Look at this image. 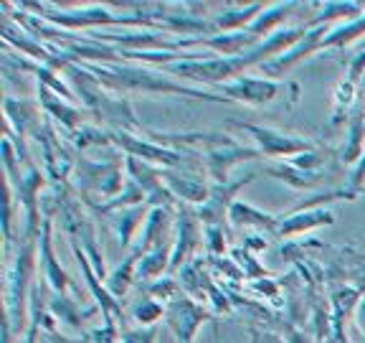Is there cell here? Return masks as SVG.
Segmentation results:
<instances>
[{
	"mask_svg": "<svg viewBox=\"0 0 365 343\" xmlns=\"http://www.w3.org/2000/svg\"><path fill=\"white\" fill-rule=\"evenodd\" d=\"M91 74L97 76L99 84L107 86L120 94H180V97L190 99H203V102H231V99L221 97L216 91L198 89V86H188L182 81H175L168 76L165 71L150 66H132V64H84Z\"/></svg>",
	"mask_w": 365,
	"mask_h": 343,
	"instance_id": "6da1fadb",
	"label": "cell"
},
{
	"mask_svg": "<svg viewBox=\"0 0 365 343\" xmlns=\"http://www.w3.org/2000/svg\"><path fill=\"white\" fill-rule=\"evenodd\" d=\"M36 264H38V239H23L18 247V257L8 269L6 280V323L18 338L31 328V292L36 285Z\"/></svg>",
	"mask_w": 365,
	"mask_h": 343,
	"instance_id": "7a4b0ae2",
	"label": "cell"
},
{
	"mask_svg": "<svg viewBox=\"0 0 365 343\" xmlns=\"http://www.w3.org/2000/svg\"><path fill=\"white\" fill-rule=\"evenodd\" d=\"M23 11H36L51 26L56 29H66V31H89V29H99V26H140V29H158V23H153L145 16H117L112 13L107 6H81L76 11H66V8L51 6V3H23Z\"/></svg>",
	"mask_w": 365,
	"mask_h": 343,
	"instance_id": "3957f363",
	"label": "cell"
},
{
	"mask_svg": "<svg viewBox=\"0 0 365 343\" xmlns=\"http://www.w3.org/2000/svg\"><path fill=\"white\" fill-rule=\"evenodd\" d=\"M109 140H112V145H117L125 155L140 158L155 168H165V171L185 168V158H188V155L182 153V150L163 148V145H158L155 140H150V137H137L125 130H112L109 132Z\"/></svg>",
	"mask_w": 365,
	"mask_h": 343,
	"instance_id": "277c9868",
	"label": "cell"
},
{
	"mask_svg": "<svg viewBox=\"0 0 365 343\" xmlns=\"http://www.w3.org/2000/svg\"><path fill=\"white\" fill-rule=\"evenodd\" d=\"M234 127L244 130L246 135L257 143V150L264 158H297L302 153H312L314 145L302 140L297 135H287L282 130H274V127H264V125H254V122H231Z\"/></svg>",
	"mask_w": 365,
	"mask_h": 343,
	"instance_id": "5b68a950",
	"label": "cell"
},
{
	"mask_svg": "<svg viewBox=\"0 0 365 343\" xmlns=\"http://www.w3.org/2000/svg\"><path fill=\"white\" fill-rule=\"evenodd\" d=\"M203 247V222L198 217V209L178 206L175 214V237H173V259L170 272H180L188 262H193V254Z\"/></svg>",
	"mask_w": 365,
	"mask_h": 343,
	"instance_id": "8992f818",
	"label": "cell"
},
{
	"mask_svg": "<svg viewBox=\"0 0 365 343\" xmlns=\"http://www.w3.org/2000/svg\"><path fill=\"white\" fill-rule=\"evenodd\" d=\"M208 320H213V313H208L203 303H195L193 297L185 295V292L165 305V323L180 343H193L200 326Z\"/></svg>",
	"mask_w": 365,
	"mask_h": 343,
	"instance_id": "52a82bcc",
	"label": "cell"
},
{
	"mask_svg": "<svg viewBox=\"0 0 365 343\" xmlns=\"http://www.w3.org/2000/svg\"><path fill=\"white\" fill-rule=\"evenodd\" d=\"M257 181V173H249L244 178H236V181L228 183H211V196L203 206H198V217L203 222V227H221L228 232V212L231 206L236 204V194H239L244 186Z\"/></svg>",
	"mask_w": 365,
	"mask_h": 343,
	"instance_id": "ba28073f",
	"label": "cell"
},
{
	"mask_svg": "<svg viewBox=\"0 0 365 343\" xmlns=\"http://www.w3.org/2000/svg\"><path fill=\"white\" fill-rule=\"evenodd\" d=\"M289 84H282V81L274 79H259V76H239L236 81H228V84L218 86L221 94L231 102L251 104V107H262L279 97L282 91Z\"/></svg>",
	"mask_w": 365,
	"mask_h": 343,
	"instance_id": "9c48e42d",
	"label": "cell"
},
{
	"mask_svg": "<svg viewBox=\"0 0 365 343\" xmlns=\"http://www.w3.org/2000/svg\"><path fill=\"white\" fill-rule=\"evenodd\" d=\"M51 229H53L51 217H46L43 227H41V237H38V252H41V254H38V267H41V274H43V280L48 282V285H51L58 295H63V292H68V290H76V285H74V280L63 272V267L58 264L56 254H53Z\"/></svg>",
	"mask_w": 365,
	"mask_h": 343,
	"instance_id": "30bf717a",
	"label": "cell"
},
{
	"mask_svg": "<svg viewBox=\"0 0 365 343\" xmlns=\"http://www.w3.org/2000/svg\"><path fill=\"white\" fill-rule=\"evenodd\" d=\"M264 158L257 148H244V145H226V148H216L211 153H205V173L213 183H228V171L236 166V163H244V160Z\"/></svg>",
	"mask_w": 365,
	"mask_h": 343,
	"instance_id": "8fae6325",
	"label": "cell"
},
{
	"mask_svg": "<svg viewBox=\"0 0 365 343\" xmlns=\"http://www.w3.org/2000/svg\"><path fill=\"white\" fill-rule=\"evenodd\" d=\"M170 237H175V214H173V209H165V206H155V209H150L148 222L143 227V239L137 247L148 254V252L158 249V247L173 244Z\"/></svg>",
	"mask_w": 365,
	"mask_h": 343,
	"instance_id": "7c38bea8",
	"label": "cell"
},
{
	"mask_svg": "<svg viewBox=\"0 0 365 343\" xmlns=\"http://www.w3.org/2000/svg\"><path fill=\"white\" fill-rule=\"evenodd\" d=\"M335 224V214L330 209H307V212H292L287 217H279V227H277V237L279 239H289V237H299L304 232H312L317 227H332Z\"/></svg>",
	"mask_w": 365,
	"mask_h": 343,
	"instance_id": "4fadbf2b",
	"label": "cell"
},
{
	"mask_svg": "<svg viewBox=\"0 0 365 343\" xmlns=\"http://www.w3.org/2000/svg\"><path fill=\"white\" fill-rule=\"evenodd\" d=\"M165 186L178 201H182L185 206H203L211 196V186L205 181H200L198 176L190 173H175V171H163Z\"/></svg>",
	"mask_w": 365,
	"mask_h": 343,
	"instance_id": "5bb4252c",
	"label": "cell"
},
{
	"mask_svg": "<svg viewBox=\"0 0 365 343\" xmlns=\"http://www.w3.org/2000/svg\"><path fill=\"white\" fill-rule=\"evenodd\" d=\"M228 224L236 229H257L269 237H277V227H279V217H274L269 212H262L257 206L246 204V201H236L228 212Z\"/></svg>",
	"mask_w": 365,
	"mask_h": 343,
	"instance_id": "9a60e30c",
	"label": "cell"
},
{
	"mask_svg": "<svg viewBox=\"0 0 365 343\" xmlns=\"http://www.w3.org/2000/svg\"><path fill=\"white\" fill-rule=\"evenodd\" d=\"M267 11L264 3H251V6L236 8L231 3L223 6V11L218 16H213V26H216V34H239V31H246L251 23L257 21L262 13Z\"/></svg>",
	"mask_w": 365,
	"mask_h": 343,
	"instance_id": "2e32d148",
	"label": "cell"
},
{
	"mask_svg": "<svg viewBox=\"0 0 365 343\" xmlns=\"http://www.w3.org/2000/svg\"><path fill=\"white\" fill-rule=\"evenodd\" d=\"M348 140L340 150V160L345 166H355L365 153V104L355 102L353 112L348 117Z\"/></svg>",
	"mask_w": 365,
	"mask_h": 343,
	"instance_id": "e0dca14e",
	"label": "cell"
},
{
	"mask_svg": "<svg viewBox=\"0 0 365 343\" xmlns=\"http://www.w3.org/2000/svg\"><path fill=\"white\" fill-rule=\"evenodd\" d=\"M38 104L46 109V114H48V117L58 120L63 127H68L71 132L79 130V125H81V109L74 107L71 102H66L63 97H58L56 91L46 89V86L38 84ZM81 127H84V125H81Z\"/></svg>",
	"mask_w": 365,
	"mask_h": 343,
	"instance_id": "ac0fdd59",
	"label": "cell"
},
{
	"mask_svg": "<svg viewBox=\"0 0 365 343\" xmlns=\"http://www.w3.org/2000/svg\"><path fill=\"white\" fill-rule=\"evenodd\" d=\"M3 107H6V125L16 127L21 137L29 135V132H38V117H41L38 102L6 97Z\"/></svg>",
	"mask_w": 365,
	"mask_h": 343,
	"instance_id": "d6986e66",
	"label": "cell"
},
{
	"mask_svg": "<svg viewBox=\"0 0 365 343\" xmlns=\"http://www.w3.org/2000/svg\"><path fill=\"white\" fill-rule=\"evenodd\" d=\"M297 8H302V6H299V3H274V6H267V11L251 23L246 31H249L251 36H257L259 41L269 39L272 34L282 31L279 26L297 11Z\"/></svg>",
	"mask_w": 365,
	"mask_h": 343,
	"instance_id": "ffe728a7",
	"label": "cell"
},
{
	"mask_svg": "<svg viewBox=\"0 0 365 343\" xmlns=\"http://www.w3.org/2000/svg\"><path fill=\"white\" fill-rule=\"evenodd\" d=\"M46 303H48V310H51L53 320H58V323H63V326H68V328H74V331H81L84 318L97 313V308L81 310V305L76 303V300H71V297H66V295H58V292L51 300H46Z\"/></svg>",
	"mask_w": 365,
	"mask_h": 343,
	"instance_id": "44dd1931",
	"label": "cell"
},
{
	"mask_svg": "<svg viewBox=\"0 0 365 343\" xmlns=\"http://www.w3.org/2000/svg\"><path fill=\"white\" fill-rule=\"evenodd\" d=\"M143 254H145V252L140 249V247H135V252H132L130 257L122 259L120 267L114 269L107 280H104V287H107V290L112 292L114 297H125L127 290L135 285V280H137V264H140Z\"/></svg>",
	"mask_w": 365,
	"mask_h": 343,
	"instance_id": "7402d4cb",
	"label": "cell"
},
{
	"mask_svg": "<svg viewBox=\"0 0 365 343\" xmlns=\"http://www.w3.org/2000/svg\"><path fill=\"white\" fill-rule=\"evenodd\" d=\"M170 259H173V244L158 247V249L143 254L140 264H137V280L155 282L165 272H170Z\"/></svg>",
	"mask_w": 365,
	"mask_h": 343,
	"instance_id": "603a6c76",
	"label": "cell"
},
{
	"mask_svg": "<svg viewBox=\"0 0 365 343\" xmlns=\"http://www.w3.org/2000/svg\"><path fill=\"white\" fill-rule=\"evenodd\" d=\"M267 173L277 178V181L292 186L294 191H309L322 183V173L302 171V168L292 166V163H284V166H267Z\"/></svg>",
	"mask_w": 365,
	"mask_h": 343,
	"instance_id": "cb8c5ba5",
	"label": "cell"
},
{
	"mask_svg": "<svg viewBox=\"0 0 365 343\" xmlns=\"http://www.w3.org/2000/svg\"><path fill=\"white\" fill-rule=\"evenodd\" d=\"M148 204L143 206H132V209H122L117 212V219H114V229H117V237H120V244L122 249L130 247V242L135 239L137 229L145 227L148 222Z\"/></svg>",
	"mask_w": 365,
	"mask_h": 343,
	"instance_id": "d4e9b609",
	"label": "cell"
},
{
	"mask_svg": "<svg viewBox=\"0 0 365 343\" xmlns=\"http://www.w3.org/2000/svg\"><path fill=\"white\" fill-rule=\"evenodd\" d=\"M365 16V6L363 3H325V6H319V13L307 21L309 26H330L332 21H355V18Z\"/></svg>",
	"mask_w": 365,
	"mask_h": 343,
	"instance_id": "484cf974",
	"label": "cell"
},
{
	"mask_svg": "<svg viewBox=\"0 0 365 343\" xmlns=\"http://www.w3.org/2000/svg\"><path fill=\"white\" fill-rule=\"evenodd\" d=\"M363 36H365V16H360L355 21L332 26L330 34L322 41V49H342V46H350L355 41H360Z\"/></svg>",
	"mask_w": 365,
	"mask_h": 343,
	"instance_id": "4316f807",
	"label": "cell"
},
{
	"mask_svg": "<svg viewBox=\"0 0 365 343\" xmlns=\"http://www.w3.org/2000/svg\"><path fill=\"white\" fill-rule=\"evenodd\" d=\"M355 97H358V84H353V81H340L335 89V97H332V117L330 122L332 125H342V120H345V114L353 112L355 107Z\"/></svg>",
	"mask_w": 365,
	"mask_h": 343,
	"instance_id": "83f0119b",
	"label": "cell"
},
{
	"mask_svg": "<svg viewBox=\"0 0 365 343\" xmlns=\"http://www.w3.org/2000/svg\"><path fill=\"white\" fill-rule=\"evenodd\" d=\"M130 315H132V320H137L143 328H155V323H158L160 318H165V305L158 303L155 297L145 295L130 305Z\"/></svg>",
	"mask_w": 365,
	"mask_h": 343,
	"instance_id": "f1b7e54d",
	"label": "cell"
},
{
	"mask_svg": "<svg viewBox=\"0 0 365 343\" xmlns=\"http://www.w3.org/2000/svg\"><path fill=\"white\" fill-rule=\"evenodd\" d=\"M231 257H234V262L241 267V272H244L246 280L257 282V280H264V277H269V272L257 262V257H254L249 249H231Z\"/></svg>",
	"mask_w": 365,
	"mask_h": 343,
	"instance_id": "f546056e",
	"label": "cell"
},
{
	"mask_svg": "<svg viewBox=\"0 0 365 343\" xmlns=\"http://www.w3.org/2000/svg\"><path fill=\"white\" fill-rule=\"evenodd\" d=\"M148 295L150 297H155V300H163V303H173L175 297H180L182 295V285H180V280L178 277H165V280H155V282H150L148 285Z\"/></svg>",
	"mask_w": 365,
	"mask_h": 343,
	"instance_id": "4dcf8cb0",
	"label": "cell"
},
{
	"mask_svg": "<svg viewBox=\"0 0 365 343\" xmlns=\"http://www.w3.org/2000/svg\"><path fill=\"white\" fill-rule=\"evenodd\" d=\"M228 237H231V232H226L221 227H203V247L208 252V257H223L226 254Z\"/></svg>",
	"mask_w": 365,
	"mask_h": 343,
	"instance_id": "1f68e13d",
	"label": "cell"
},
{
	"mask_svg": "<svg viewBox=\"0 0 365 343\" xmlns=\"http://www.w3.org/2000/svg\"><path fill=\"white\" fill-rule=\"evenodd\" d=\"M74 143L79 148H102V145H112V140H109V132H102L99 127L84 125L74 132Z\"/></svg>",
	"mask_w": 365,
	"mask_h": 343,
	"instance_id": "d6a6232c",
	"label": "cell"
},
{
	"mask_svg": "<svg viewBox=\"0 0 365 343\" xmlns=\"http://www.w3.org/2000/svg\"><path fill=\"white\" fill-rule=\"evenodd\" d=\"M120 328H117V323L114 320H104V326L97 328V331H91L89 338L91 343H120Z\"/></svg>",
	"mask_w": 365,
	"mask_h": 343,
	"instance_id": "836d02e7",
	"label": "cell"
},
{
	"mask_svg": "<svg viewBox=\"0 0 365 343\" xmlns=\"http://www.w3.org/2000/svg\"><path fill=\"white\" fill-rule=\"evenodd\" d=\"M158 328H137V331H122L120 343H155Z\"/></svg>",
	"mask_w": 365,
	"mask_h": 343,
	"instance_id": "e575fe53",
	"label": "cell"
},
{
	"mask_svg": "<svg viewBox=\"0 0 365 343\" xmlns=\"http://www.w3.org/2000/svg\"><path fill=\"white\" fill-rule=\"evenodd\" d=\"M363 189H365V153H363V158L355 163L353 173H350V178H348V191H353V194L358 196Z\"/></svg>",
	"mask_w": 365,
	"mask_h": 343,
	"instance_id": "d590c367",
	"label": "cell"
},
{
	"mask_svg": "<svg viewBox=\"0 0 365 343\" xmlns=\"http://www.w3.org/2000/svg\"><path fill=\"white\" fill-rule=\"evenodd\" d=\"M365 76V46L360 49L358 54L353 56V61H350V69H348V81H353V84H360Z\"/></svg>",
	"mask_w": 365,
	"mask_h": 343,
	"instance_id": "8d00e7d4",
	"label": "cell"
},
{
	"mask_svg": "<svg viewBox=\"0 0 365 343\" xmlns=\"http://www.w3.org/2000/svg\"><path fill=\"white\" fill-rule=\"evenodd\" d=\"M251 341L254 343H284L282 341V336H277V333L257 331V328H251Z\"/></svg>",
	"mask_w": 365,
	"mask_h": 343,
	"instance_id": "74e56055",
	"label": "cell"
},
{
	"mask_svg": "<svg viewBox=\"0 0 365 343\" xmlns=\"http://www.w3.org/2000/svg\"><path fill=\"white\" fill-rule=\"evenodd\" d=\"M267 247H269V242L264 239L262 234H249V237H244V249L262 252V249H267Z\"/></svg>",
	"mask_w": 365,
	"mask_h": 343,
	"instance_id": "f35d334b",
	"label": "cell"
},
{
	"mask_svg": "<svg viewBox=\"0 0 365 343\" xmlns=\"http://www.w3.org/2000/svg\"><path fill=\"white\" fill-rule=\"evenodd\" d=\"M38 323L36 320H31V328L26 331V336L23 338H18V343H38Z\"/></svg>",
	"mask_w": 365,
	"mask_h": 343,
	"instance_id": "ab89813d",
	"label": "cell"
},
{
	"mask_svg": "<svg viewBox=\"0 0 365 343\" xmlns=\"http://www.w3.org/2000/svg\"><path fill=\"white\" fill-rule=\"evenodd\" d=\"M355 326H358V328H360V333L365 336V297L360 300L358 310H355Z\"/></svg>",
	"mask_w": 365,
	"mask_h": 343,
	"instance_id": "60d3db41",
	"label": "cell"
},
{
	"mask_svg": "<svg viewBox=\"0 0 365 343\" xmlns=\"http://www.w3.org/2000/svg\"><path fill=\"white\" fill-rule=\"evenodd\" d=\"M213 336H216V343H221V338H218V323L213 320Z\"/></svg>",
	"mask_w": 365,
	"mask_h": 343,
	"instance_id": "b9f144b4",
	"label": "cell"
}]
</instances>
